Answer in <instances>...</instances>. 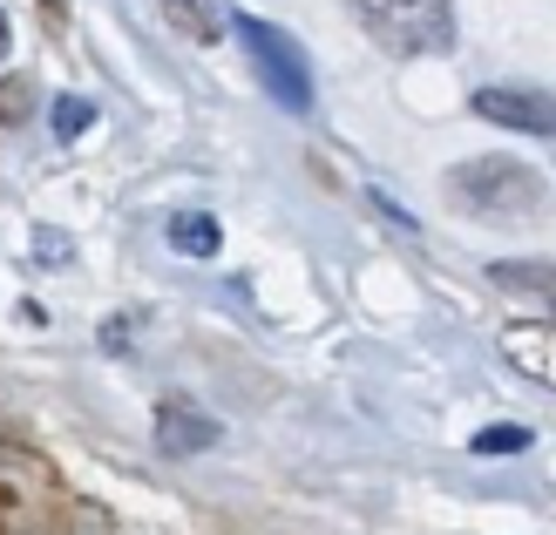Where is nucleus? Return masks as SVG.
I'll use <instances>...</instances> for the list:
<instances>
[{"label": "nucleus", "mask_w": 556, "mask_h": 535, "mask_svg": "<svg viewBox=\"0 0 556 535\" xmlns=\"http://www.w3.org/2000/svg\"><path fill=\"white\" fill-rule=\"evenodd\" d=\"M455 211L468 217H489V224H522V217H543L549 204V183L536 163H516V156H476L448 177Z\"/></svg>", "instance_id": "obj_1"}, {"label": "nucleus", "mask_w": 556, "mask_h": 535, "mask_svg": "<svg viewBox=\"0 0 556 535\" xmlns=\"http://www.w3.org/2000/svg\"><path fill=\"white\" fill-rule=\"evenodd\" d=\"M353 21L387 48L394 62H421V54L455 48V0H346Z\"/></svg>", "instance_id": "obj_2"}, {"label": "nucleus", "mask_w": 556, "mask_h": 535, "mask_svg": "<svg viewBox=\"0 0 556 535\" xmlns=\"http://www.w3.org/2000/svg\"><path fill=\"white\" fill-rule=\"evenodd\" d=\"M238 41H244V54H252L265 95L278 109H292V116H313V68H305V48L286 35V27H271L258 14H238Z\"/></svg>", "instance_id": "obj_3"}, {"label": "nucleus", "mask_w": 556, "mask_h": 535, "mask_svg": "<svg viewBox=\"0 0 556 535\" xmlns=\"http://www.w3.org/2000/svg\"><path fill=\"white\" fill-rule=\"evenodd\" d=\"M476 109L482 123H503V129H522V136H549L556 143V95L543 89H476Z\"/></svg>", "instance_id": "obj_4"}, {"label": "nucleus", "mask_w": 556, "mask_h": 535, "mask_svg": "<svg viewBox=\"0 0 556 535\" xmlns=\"http://www.w3.org/2000/svg\"><path fill=\"white\" fill-rule=\"evenodd\" d=\"M211 441H217V420L204 407H190L184 393L156 400V447H163V455H204Z\"/></svg>", "instance_id": "obj_5"}, {"label": "nucleus", "mask_w": 556, "mask_h": 535, "mask_svg": "<svg viewBox=\"0 0 556 535\" xmlns=\"http://www.w3.org/2000/svg\"><path fill=\"white\" fill-rule=\"evenodd\" d=\"M503 359L516 373H530L536 386H556V326H509L503 332Z\"/></svg>", "instance_id": "obj_6"}, {"label": "nucleus", "mask_w": 556, "mask_h": 535, "mask_svg": "<svg viewBox=\"0 0 556 535\" xmlns=\"http://www.w3.org/2000/svg\"><path fill=\"white\" fill-rule=\"evenodd\" d=\"M489 278H495L503 292L536 298L543 313L556 319V265H549V258H503V265H489Z\"/></svg>", "instance_id": "obj_7"}, {"label": "nucleus", "mask_w": 556, "mask_h": 535, "mask_svg": "<svg viewBox=\"0 0 556 535\" xmlns=\"http://www.w3.org/2000/svg\"><path fill=\"white\" fill-rule=\"evenodd\" d=\"M163 21H170L177 35H190V41H217L225 27H238L225 14V0H163Z\"/></svg>", "instance_id": "obj_8"}, {"label": "nucleus", "mask_w": 556, "mask_h": 535, "mask_svg": "<svg viewBox=\"0 0 556 535\" xmlns=\"http://www.w3.org/2000/svg\"><path fill=\"white\" fill-rule=\"evenodd\" d=\"M217 244H225V231H217V217H204V211H184V217H170V251H184V258H217Z\"/></svg>", "instance_id": "obj_9"}, {"label": "nucleus", "mask_w": 556, "mask_h": 535, "mask_svg": "<svg viewBox=\"0 0 556 535\" xmlns=\"http://www.w3.org/2000/svg\"><path fill=\"white\" fill-rule=\"evenodd\" d=\"M468 447H476V455H522V447H530V428H522V420H495V428H482Z\"/></svg>", "instance_id": "obj_10"}, {"label": "nucleus", "mask_w": 556, "mask_h": 535, "mask_svg": "<svg viewBox=\"0 0 556 535\" xmlns=\"http://www.w3.org/2000/svg\"><path fill=\"white\" fill-rule=\"evenodd\" d=\"M89 123H96V109L81 102V95H62V102H54V136H62V143H75Z\"/></svg>", "instance_id": "obj_11"}]
</instances>
